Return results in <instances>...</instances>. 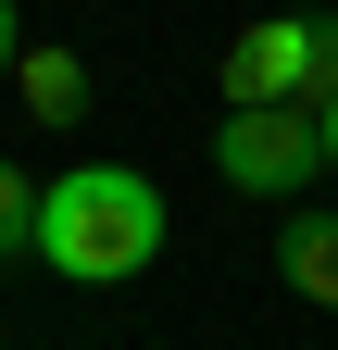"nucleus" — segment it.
I'll return each instance as SVG.
<instances>
[{"mask_svg": "<svg viewBox=\"0 0 338 350\" xmlns=\"http://www.w3.org/2000/svg\"><path fill=\"white\" fill-rule=\"evenodd\" d=\"M38 262L63 288H138L163 262V188L138 163H63L38 188Z\"/></svg>", "mask_w": 338, "mask_h": 350, "instance_id": "obj_1", "label": "nucleus"}, {"mask_svg": "<svg viewBox=\"0 0 338 350\" xmlns=\"http://www.w3.org/2000/svg\"><path fill=\"white\" fill-rule=\"evenodd\" d=\"M13 88H25V113L51 125V138H63V125H88V63H75V51H25Z\"/></svg>", "mask_w": 338, "mask_h": 350, "instance_id": "obj_5", "label": "nucleus"}, {"mask_svg": "<svg viewBox=\"0 0 338 350\" xmlns=\"http://www.w3.org/2000/svg\"><path fill=\"white\" fill-rule=\"evenodd\" d=\"M276 288L313 300V313H338V213H288L276 226Z\"/></svg>", "mask_w": 338, "mask_h": 350, "instance_id": "obj_4", "label": "nucleus"}, {"mask_svg": "<svg viewBox=\"0 0 338 350\" xmlns=\"http://www.w3.org/2000/svg\"><path fill=\"white\" fill-rule=\"evenodd\" d=\"M313 150H326V175H338V100H326V113H313Z\"/></svg>", "mask_w": 338, "mask_h": 350, "instance_id": "obj_9", "label": "nucleus"}, {"mask_svg": "<svg viewBox=\"0 0 338 350\" xmlns=\"http://www.w3.org/2000/svg\"><path fill=\"white\" fill-rule=\"evenodd\" d=\"M13 63H25V25H13V0H0V88H13Z\"/></svg>", "mask_w": 338, "mask_h": 350, "instance_id": "obj_8", "label": "nucleus"}, {"mask_svg": "<svg viewBox=\"0 0 338 350\" xmlns=\"http://www.w3.org/2000/svg\"><path fill=\"white\" fill-rule=\"evenodd\" d=\"M338 100V13H313V88H301V113Z\"/></svg>", "mask_w": 338, "mask_h": 350, "instance_id": "obj_7", "label": "nucleus"}, {"mask_svg": "<svg viewBox=\"0 0 338 350\" xmlns=\"http://www.w3.org/2000/svg\"><path fill=\"white\" fill-rule=\"evenodd\" d=\"M213 175L238 200H313V175H326L313 113H213Z\"/></svg>", "mask_w": 338, "mask_h": 350, "instance_id": "obj_2", "label": "nucleus"}, {"mask_svg": "<svg viewBox=\"0 0 338 350\" xmlns=\"http://www.w3.org/2000/svg\"><path fill=\"white\" fill-rule=\"evenodd\" d=\"M13 250H38V175L0 150V262H13Z\"/></svg>", "mask_w": 338, "mask_h": 350, "instance_id": "obj_6", "label": "nucleus"}, {"mask_svg": "<svg viewBox=\"0 0 338 350\" xmlns=\"http://www.w3.org/2000/svg\"><path fill=\"white\" fill-rule=\"evenodd\" d=\"M213 88H226V113H301V88H313V13L238 25L213 51Z\"/></svg>", "mask_w": 338, "mask_h": 350, "instance_id": "obj_3", "label": "nucleus"}]
</instances>
